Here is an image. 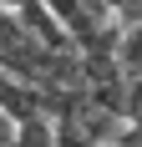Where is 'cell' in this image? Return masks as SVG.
<instances>
[{
  "label": "cell",
  "instance_id": "7a4b0ae2",
  "mask_svg": "<svg viewBox=\"0 0 142 147\" xmlns=\"http://www.w3.org/2000/svg\"><path fill=\"white\" fill-rule=\"evenodd\" d=\"M15 132H20V122L0 112V147H15Z\"/></svg>",
  "mask_w": 142,
  "mask_h": 147
},
{
  "label": "cell",
  "instance_id": "6da1fadb",
  "mask_svg": "<svg viewBox=\"0 0 142 147\" xmlns=\"http://www.w3.org/2000/svg\"><path fill=\"white\" fill-rule=\"evenodd\" d=\"M15 147H61V142H56V122H51V117H30V122H20Z\"/></svg>",
  "mask_w": 142,
  "mask_h": 147
},
{
  "label": "cell",
  "instance_id": "3957f363",
  "mask_svg": "<svg viewBox=\"0 0 142 147\" xmlns=\"http://www.w3.org/2000/svg\"><path fill=\"white\" fill-rule=\"evenodd\" d=\"M0 5H15V0H0Z\"/></svg>",
  "mask_w": 142,
  "mask_h": 147
}]
</instances>
